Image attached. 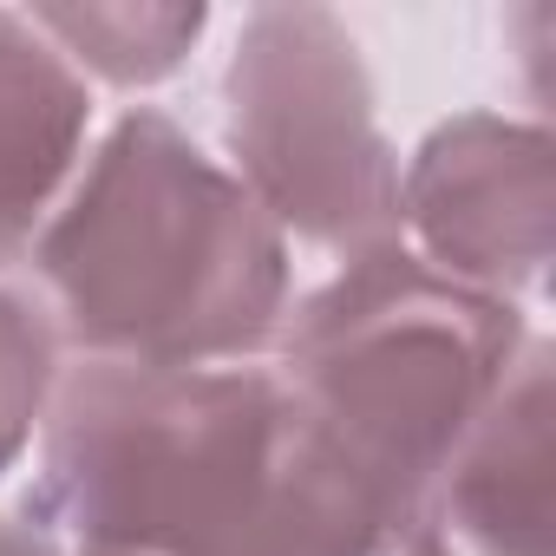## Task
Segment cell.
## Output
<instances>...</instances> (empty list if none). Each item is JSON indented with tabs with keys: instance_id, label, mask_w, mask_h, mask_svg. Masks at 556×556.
Masks as SVG:
<instances>
[{
	"instance_id": "cell-4",
	"label": "cell",
	"mask_w": 556,
	"mask_h": 556,
	"mask_svg": "<svg viewBox=\"0 0 556 556\" xmlns=\"http://www.w3.org/2000/svg\"><path fill=\"white\" fill-rule=\"evenodd\" d=\"M216 118L229 177L289 249L348 262L400 242V144L380 125L361 34L334 8H249L223 53Z\"/></svg>"
},
{
	"instance_id": "cell-5",
	"label": "cell",
	"mask_w": 556,
	"mask_h": 556,
	"mask_svg": "<svg viewBox=\"0 0 556 556\" xmlns=\"http://www.w3.org/2000/svg\"><path fill=\"white\" fill-rule=\"evenodd\" d=\"M549 125L517 112H452L400 157V249L491 302H536L556 249Z\"/></svg>"
},
{
	"instance_id": "cell-6",
	"label": "cell",
	"mask_w": 556,
	"mask_h": 556,
	"mask_svg": "<svg viewBox=\"0 0 556 556\" xmlns=\"http://www.w3.org/2000/svg\"><path fill=\"white\" fill-rule=\"evenodd\" d=\"M556 354L530 334L523 361L458 439L406 530L452 556H549L556 517Z\"/></svg>"
},
{
	"instance_id": "cell-8",
	"label": "cell",
	"mask_w": 556,
	"mask_h": 556,
	"mask_svg": "<svg viewBox=\"0 0 556 556\" xmlns=\"http://www.w3.org/2000/svg\"><path fill=\"white\" fill-rule=\"evenodd\" d=\"M27 21L53 40V53L86 79L112 92H151L190 66V53L210 34V8L177 0H40Z\"/></svg>"
},
{
	"instance_id": "cell-10",
	"label": "cell",
	"mask_w": 556,
	"mask_h": 556,
	"mask_svg": "<svg viewBox=\"0 0 556 556\" xmlns=\"http://www.w3.org/2000/svg\"><path fill=\"white\" fill-rule=\"evenodd\" d=\"M0 556H66L27 510H0Z\"/></svg>"
},
{
	"instance_id": "cell-11",
	"label": "cell",
	"mask_w": 556,
	"mask_h": 556,
	"mask_svg": "<svg viewBox=\"0 0 556 556\" xmlns=\"http://www.w3.org/2000/svg\"><path fill=\"white\" fill-rule=\"evenodd\" d=\"M393 556H452V549H439L432 536H419V530H406V536L393 543Z\"/></svg>"
},
{
	"instance_id": "cell-9",
	"label": "cell",
	"mask_w": 556,
	"mask_h": 556,
	"mask_svg": "<svg viewBox=\"0 0 556 556\" xmlns=\"http://www.w3.org/2000/svg\"><path fill=\"white\" fill-rule=\"evenodd\" d=\"M60 374H66V348L53 321L21 282L0 275V478L34 452L47 406L60 393Z\"/></svg>"
},
{
	"instance_id": "cell-3",
	"label": "cell",
	"mask_w": 556,
	"mask_h": 556,
	"mask_svg": "<svg viewBox=\"0 0 556 556\" xmlns=\"http://www.w3.org/2000/svg\"><path fill=\"white\" fill-rule=\"evenodd\" d=\"M530 334L523 308L471 295L387 242L295 289L268 367L354 465L400 543Z\"/></svg>"
},
{
	"instance_id": "cell-1",
	"label": "cell",
	"mask_w": 556,
	"mask_h": 556,
	"mask_svg": "<svg viewBox=\"0 0 556 556\" xmlns=\"http://www.w3.org/2000/svg\"><path fill=\"white\" fill-rule=\"evenodd\" d=\"M27 517L66 556H393V530L268 361H66Z\"/></svg>"
},
{
	"instance_id": "cell-2",
	"label": "cell",
	"mask_w": 556,
	"mask_h": 556,
	"mask_svg": "<svg viewBox=\"0 0 556 556\" xmlns=\"http://www.w3.org/2000/svg\"><path fill=\"white\" fill-rule=\"evenodd\" d=\"M66 361L255 367L295 302V249L229 164L157 105H125L27 255Z\"/></svg>"
},
{
	"instance_id": "cell-7",
	"label": "cell",
	"mask_w": 556,
	"mask_h": 556,
	"mask_svg": "<svg viewBox=\"0 0 556 556\" xmlns=\"http://www.w3.org/2000/svg\"><path fill=\"white\" fill-rule=\"evenodd\" d=\"M92 151V86L27 8H0V275L27 268Z\"/></svg>"
}]
</instances>
